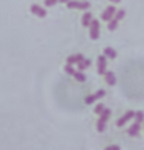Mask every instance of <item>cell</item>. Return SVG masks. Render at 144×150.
Wrapping results in <instances>:
<instances>
[{"instance_id": "603a6c76", "label": "cell", "mask_w": 144, "mask_h": 150, "mask_svg": "<svg viewBox=\"0 0 144 150\" xmlns=\"http://www.w3.org/2000/svg\"><path fill=\"white\" fill-rule=\"evenodd\" d=\"M112 3H121V0H110Z\"/></svg>"}, {"instance_id": "6da1fadb", "label": "cell", "mask_w": 144, "mask_h": 150, "mask_svg": "<svg viewBox=\"0 0 144 150\" xmlns=\"http://www.w3.org/2000/svg\"><path fill=\"white\" fill-rule=\"evenodd\" d=\"M109 116H110V110H109V109H104V110L100 113V118H99V121H97V131H99V132H103V131H104L106 122H107Z\"/></svg>"}, {"instance_id": "44dd1931", "label": "cell", "mask_w": 144, "mask_h": 150, "mask_svg": "<svg viewBox=\"0 0 144 150\" xmlns=\"http://www.w3.org/2000/svg\"><path fill=\"white\" fill-rule=\"evenodd\" d=\"M59 2V0H44V5L47 6V8H50V6H53V5H56Z\"/></svg>"}, {"instance_id": "277c9868", "label": "cell", "mask_w": 144, "mask_h": 150, "mask_svg": "<svg viewBox=\"0 0 144 150\" xmlns=\"http://www.w3.org/2000/svg\"><path fill=\"white\" fill-rule=\"evenodd\" d=\"M132 118H135V112H134V110H128L125 115H122V116L116 121V125H118V127H124V125H125L129 119H132Z\"/></svg>"}, {"instance_id": "5bb4252c", "label": "cell", "mask_w": 144, "mask_h": 150, "mask_svg": "<svg viewBox=\"0 0 144 150\" xmlns=\"http://www.w3.org/2000/svg\"><path fill=\"white\" fill-rule=\"evenodd\" d=\"M118 24H119V21H118L116 18H112V19L107 22V30H109V31H115V30L118 28Z\"/></svg>"}, {"instance_id": "cb8c5ba5", "label": "cell", "mask_w": 144, "mask_h": 150, "mask_svg": "<svg viewBox=\"0 0 144 150\" xmlns=\"http://www.w3.org/2000/svg\"><path fill=\"white\" fill-rule=\"evenodd\" d=\"M59 2H60V3H68L69 0H59Z\"/></svg>"}, {"instance_id": "8fae6325", "label": "cell", "mask_w": 144, "mask_h": 150, "mask_svg": "<svg viewBox=\"0 0 144 150\" xmlns=\"http://www.w3.org/2000/svg\"><path fill=\"white\" fill-rule=\"evenodd\" d=\"M103 54H104L106 57H109V59H115V57L118 56L116 50H115V49H112V47H104V50H103Z\"/></svg>"}, {"instance_id": "9a60e30c", "label": "cell", "mask_w": 144, "mask_h": 150, "mask_svg": "<svg viewBox=\"0 0 144 150\" xmlns=\"http://www.w3.org/2000/svg\"><path fill=\"white\" fill-rule=\"evenodd\" d=\"M77 65H78V69H80V71H84V69H87V68L91 65V62H90V59H83V60L78 62Z\"/></svg>"}, {"instance_id": "7a4b0ae2", "label": "cell", "mask_w": 144, "mask_h": 150, "mask_svg": "<svg viewBox=\"0 0 144 150\" xmlns=\"http://www.w3.org/2000/svg\"><path fill=\"white\" fill-rule=\"evenodd\" d=\"M100 35V22L97 19H93L90 24V38L91 40H97Z\"/></svg>"}, {"instance_id": "5b68a950", "label": "cell", "mask_w": 144, "mask_h": 150, "mask_svg": "<svg viewBox=\"0 0 144 150\" xmlns=\"http://www.w3.org/2000/svg\"><path fill=\"white\" fill-rule=\"evenodd\" d=\"M104 94H106V91H104V90H99L97 93L87 96V97H85V105H91V103H94L96 100H99V99L104 97Z\"/></svg>"}, {"instance_id": "ac0fdd59", "label": "cell", "mask_w": 144, "mask_h": 150, "mask_svg": "<svg viewBox=\"0 0 144 150\" xmlns=\"http://www.w3.org/2000/svg\"><path fill=\"white\" fill-rule=\"evenodd\" d=\"M65 72L69 74V75H74V74H75V69H74V66H72L71 63H66V66H65Z\"/></svg>"}, {"instance_id": "3957f363", "label": "cell", "mask_w": 144, "mask_h": 150, "mask_svg": "<svg viewBox=\"0 0 144 150\" xmlns=\"http://www.w3.org/2000/svg\"><path fill=\"white\" fill-rule=\"evenodd\" d=\"M69 9H88L90 8V3L88 2H78V0H69V2L66 3Z\"/></svg>"}, {"instance_id": "52a82bcc", "label": "cell", "mask_w": 144, "mask_h": 150, "mask_svg": "<svg viewBox=\"0 0 144 150\" xmlns=\"http://www.w3.org/2000/svg\"><path fill=\"white\" fill-rule=\"evenodd\" d=\"M104 72H106V56L102 54L97 57V74L104 75Z\"/></svg>"}, {"instance_id": "d6986e66", "label": "cell", "mask_w": 144, "mask_h": 150, "mask_svg": "<svg viewBox=\"0 0 144 150\" xmlns=\"http://www.w3.org/2000/svg\"><path fill=\"white\" fill-rule=\"evenodd\" d=\"M124 16H125V11H124V9H118V11H116V13H115V16H113V18H116V19H118V21H121V19H122V18H124Z\"/></svg>"}, {"instance_id": "30bf717a", "label": "cell", "mask_w": 144, "mask_h": 150, "mask_svg": "<svg viewBox=\"0 0 144 150\" xmlns=\"http://www.w3.org/2000/svg\"><path fill=\"white\" fill-rule=\"evenodd\" d=\"M84 59V56L81 54V53H77V54H72V56H69L68 57V63H71V65H75V63H78V62H81Z\"/></svg>"}, {"instance_id": "8992f818", "label": "cell", "mask_w": 144, "mask_h": 150, "mask_svg": "<svg viewBox=\"0 0 144 150\" xmlns=\"http://www.w3.org/2000/svg\"><path fill=\"white\" fill-rule=\"evenodd\" d=\"M116 11H118V9H116L115 6H109V8H106V11L102 13V19H103V21H106V22H109V21L115 16Z\"/></svg>"}, {"instance_id": "7402d4cb", "label": "cell", "mask_w": 144, "mask_h": 150, "mask_svg": "<svg viewBox=\"0 0 144 150\" xmlns=\"http://www.w3.org/2000/svg\"><path fill=\"white\" fill-rule=\"evenodd\" d=\"M104 150H121V147H119V146H115V144H113V146H107V147H106Z\"/></svg>"}, {"instance_id": "e0dca14e", "label": "cell", "mask_w": 144, "mask_h": 150, "mask_svg": "<svg viewBox=\"0 0 144 150\" xmlns=\"http://www.w3.org/2000/svg\"><path fill=\"white\" fill-rule=\"evenodd\" d=\"M144 121V112H135V122H138V124H141Z\"/></svg>"}, {"instance_id": "7c38bea8", "label": "cell", "mask_w": 144, "mask_h": 150, "mask_svg": "<svg viewBox=\"0 0 144 150\" xmlns=\"http://www.w3.org/2000/svg\"><path fill=\"white\" fill-rule=\"evenodd\" d=\"M140 128H141V127H140V124H138V122H134V124L128 128V134H129V135H138Z\"/></svg>"}, {"instance_id": "ffe728a7", "label": "cell", "mask_w": 144, "mask_h": 150, "mask_svg": "<svg viewBox=\"0 0 144 150\" xmlns=\"http://www.w3.org/2000/svg\"><path fill=\"white\" fill-rule=\"evenodd\" d=\"M103 110H104V105H103V103H99V105L94 108V112H96V115H100Z\"/></svg>"}, {"instance_id": "9c48e42d", "label": "cell", "mask_w": 144, "mask_h": 150, "mask_svg": "<svg viewBox=\"0 0 144 150\" xmlns=\"http://www.w3.org/2000/svg\"><path fill=\"white\" fill-rule=\"evenodd\" d=\"M104 80H106V84L109 86H115L116 84V77L112 71H106L104 72Z\"/></svg>"}, {"instance_id": "2e32d148", "label": "cell", "mask_w": 144, "mask_h": 150, "mask_svg": "<svg viewBox=\"0 0 144 150\" xmlns=\"http://www.w3.org/2000/svg\"><path fill=\"white\" fill-rule=\"evenodd\" d=\"M74 77H75V80H77V81H80V83H84V81H85V75H84L81 71H80V72H77V71H75Z\"/></svg>"}, {"instance_id": "ba28073f", "label": "cell", "mask_w": 144, "mask_h": 150, "mask_svg": "<svg viewBox=\"0 0 144 150\" xmlns=\"http://www.w3.org/2000/svg\"><path fill=\"white\" fill-rule=\"evenodd\" d=\"M31 12H32L35 16H38V18H46V16H47V11L43 9L41 6H38V5H32V6H31Z\"/></svg>"}, {"instance_id": "4fadbf2b", "label": "cell", "mask_w": 144, "mask_h": 150, "mask_svg": "<svg viewBox=\"0 0 144 150\" xmlns=\"http://www.w3.org/2000/svg\"><path fill=\"white\" fill-rule=\"evenodd\" d=\"M91 21H93V15L90 13V12H85L84 15H83V25L84 27H90V24H91Z\"/></svg>"}]
</instances>
